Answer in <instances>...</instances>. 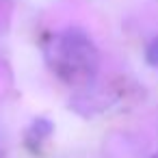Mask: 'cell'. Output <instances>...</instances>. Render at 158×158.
Returning <instances> with one entry per match:
<instances>
[{"label": "cell", "mask_w": 158, "mask_h": 158, "mask_svg": "<svg viewBox=\"0 0 158 158\" xmlns=\"http://www.w3.org/2000/svg\"><path fill=\"white\" fill-rule=\"evenodd\" d=\"M44 56L48 67L65 85H89L100 65V54L93 39L80 28H65L46 44Z\"/></svg>", "instance_id": "obj_1"}, {"label": "cell", "mask_w": 158, "mask_h": 158, "mask_svg": "<svg viewBox=\"0 0 158 158\" xmlns=\"http://www.w3.org/2000/svg\"><path fill=\"white\" fill-rule=\"evenodd\" d=\"M145 59L152 67H158V35L147 44V50H145Z\"/></svg>", "instance_id": "obj_2"}, {"label": "cell", "mask_w": 158, "mask_h": 158, "mask_svg": "<svg viewBox=\"0 0 158 158\" xmlns=\"http://www.w3.org/2000/svg\"><path fill=\"white\" fill-rule=\"evenodd\" d=\"M152 158H158V154H156V156H152Z\"/></svg>", "instance_id": "obj_3"}]
</instances>
